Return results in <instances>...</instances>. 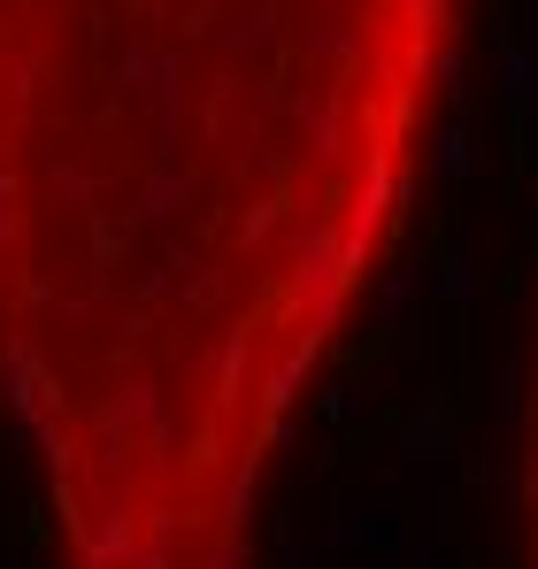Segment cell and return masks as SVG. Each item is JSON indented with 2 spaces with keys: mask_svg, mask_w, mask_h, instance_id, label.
<instances>
[{
  "mask_svg": "<svg viewBox=\"0 0 538 569\" xmlns=\"http://www.w3.org/2000/svg\"><path fill=\"white\" fill-rule=\"evenodd\" d=\"M461 54L469 0H0V423L54 569H262Z\"/></svg>",
  "mask_w": 538,
  "mask_h": 569,
  "instance_id": "cell-1",
  "label": "cell"
},
{
  "mask_svg": "<svg viewBox=\"0 0 538 569\" xmlns=\"http://www.w3.org/2000/svg\"><path fill=\"white\" fill-rule=\"evenodd\" d=\"M516 562L538 569V347L524 378V423H516Z\"/></svg>",
  "mask_w": 538,
  "mask_h": 569,
  "instance_id": "cell-2",
  "label": "cell"
}]
</instances>
